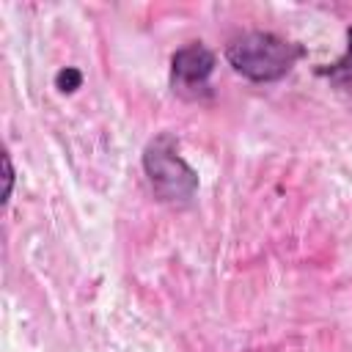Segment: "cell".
Instances as JSON below:
<instances>
[{
  "label": "cell",
  "mask_w": 352,
  "mask_h": 352,
  "mask_svg": "<svg viewBox=\"0 0 352 352\" xmlns=\"http://www.w3.org/2000/svg\"><path fill=\"white\" fill-rule=\"evenodd\" d=\"M302 58V47L270 30H248L228 41L226 60L250 82H275Z\"/></svg>",
  "instance_id": "cell-1"
},
{
  "label": "cell",
  "mask_w": 352,
  "mask_h": 352,
  "mask_svg": "<svg viewBox=\"0 0 352 352\" xmlns=\"http://www.w3.org/2000/svg\"><path fill=\"white\" fill-rule=\"evenodd\" d=\"M143 173L157 201L187 204L198 192V173L179 154V140L170 132H160L143 148Z\"/></svg>",
  "instance_id": "cell-2"
},
{
  "label": "cell",
  "mask_w": 352,
  "mask_h": 352,
  "mask_svg": "<svg viewBox=\"0 0 352 352\" xmlns=\"http://www.w3.org/2000/svg\"><path fill=\"white\" fill-rule=\"evenodd\" d=\"M214 72V52L201 41H190L179 47L170 58V85L182 99H204L212 96L209 77Z\"/></svg>",
  "instance_id": "cell-3"
},
{
  "label": "cell",
  "mask_w": 352,
  "mask_h": 352,
  "mask_svg": "<svg viewBox=\"0 0 352 352\" xmlns=\"http://www.w3.org/2000/svg\"><path fill=\"white\" fill-rule=\"evenodd\" d=\"M316 74L319 77H327L333 82V88L352 104V28L346 30V50H344V55L336 63L319 66Z\"/></svg>",
  "instance_id": "cell-4"
},
{
  "label": "cell",
  "mask_w": 352,
  "mask_h": 352,
  "mask_svg": "<svg viewBox=\"0 0 352 352\" xmlns=\"http://www.w3.org/2000/svg\"><path fill=\"white\" fill-rule=\"evenodd\" d=\"M55 85H58V91H63V94H72V91H77V88L82 85V74H80L77 69L66 66V69H60V72L55 74Z\"/></svg>",
  "instance_id": "cell-5"
},
{
  "label": "cell",
  "mask_w": 352,
  "mask_h": 352,
  "mask_svg": "<svg viewBox=\"0 0 352 352\" xmlns=\"http://www.w3.org/2000/svg\"><path fill=\"white\" fill-rule=\"evenodd\" d=\"M3 165H6V201H8L11 190H14V168H11V157L8 154L3 157Z\"/></svg>",
  "instance_id": "cell-6"
}]
</instances>
